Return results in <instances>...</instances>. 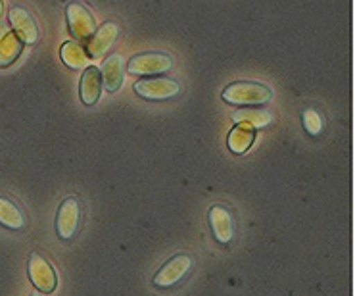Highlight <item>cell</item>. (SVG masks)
Instances as JSON below:
<instances>
[{
    "instance_id": "6da1fadb",
    "label": "cell",
    "mask_w": 355,
    "mask_h": 296,
    "mask_svg": "<svg viewBox=\"0 0 355 296\" xmlns=\"http://www.w3.org/2000/svg\"><path fill=\"white\" fill-rule=\"evenodd\" d=\"M271 97V89L257 81H234L223 91L225 102L234 106H259L269 102Z\"/></svg>"
},
{
    "instance_id": "7a4b0ae2",
    "label": "cell",
    "mask_w": 355,
    "mask_h": 296,
    "mask_svg": "<svg viewBox=\"0 0 355 296\" xmlns=\"http://www.w3.org/2000/svg\"><path fill=\"white\" fill-rule=\"evenodd\" d=\"M132 75H156L159 77L162 74L169 72L173 67V58L166 52H144L137 54L129 60V64H125Z\"/></svg>"
},
{
    "instance_id": "3957f363",
    "label": "cell",
    "mask_w": 355,
    "mask_h": 296,
    "mask_svg": "<svg viewBox=\"0 0 355 296\" xmlns=\"http://www.w3.org/2000/svg\"><path fill=\"white\" fill-rule=\"evenodd\" d=\"M194 268V260L189 254H177L171 260H167L159 272L154 275V285L157 288L175 287L177 283H181Z\"/></svg>"
},
{
    "instance_id": "277c9868",
    "label": "cell",
    "mask_w": 355,
    "mask_h": 296,
    "mask_svg": "<svg viewBox=\"0 0 355 296\" xmlns=\"http://www.w3.org/2000/svg\"><path fill=\"white\" fill-rule=\"evenodd\" d=\"M135 92L146 100H169L181 92V85L171 77H148L135 83Z\"/></svg>"
},
{
    "instance_id": "5b68a950",
    "label": "cell",
    "mask_w": 355,
    "mask_h": 296,
    "mask_svg": "<svg viewBox=\"0 0 355 296\" xmlns=\"http://www.w3.org/2000/svg\"><path fill=\"white\" fill-rule=\"evenodd\" d=\"M67 25L71 37H75L77 41L87 42L91 39L94 31L98 29V25L94 22V16L91 14V10L87 8L81 2H71L67 4Z\"/></svg>"
},
{
    "instance_id": "8992f818",
    "label": "cell",
    "mask_w": 355,
    "mask_h": 296,
    "mask_svg": "<svg viewBox=\"0 0 355 296\" xmlns=\"http://www.w3.org/2000/svg\"><path fill=\"white\" fill-rule=\"evenodd\" d=\"M27 273H29V279L35 285V288L42 293V295H50L56 290V272L54 268L50 265V262L41 256L39 252H33L29 256V263H27Z\"/></svg>"
},
{
    "instance_id": "52a82bcc",
    "label": "cell",
    "mask_w": 355,
    "mask_h": 296,
    "mask_svg": "<svg viewBox=\"0 0 355 296\" xmlns=\"http://www.w3.org/2000/svg\"><path fill=\"white\" fill-rule=\"evenodd\" d=\"M79 220H81V202L79 198L67 197L58 208L56 215V231L62 240H71L75 233L79 229Z\"/></svg>"
},
{
    "instance_id": "ba28073f",
    "label": "cell",
    "mask_w": 355,
    "mask_h": 296,
    "mask_svg": "<svg viewBox=\"0 0 355 296\" xmlns=\"http://www.w3.org/2000/svg\"><path fill=\"white\" fill-rule=\"evenodd\" d=\"M8 25L24 44H35L39 41V27L33 14L24 6H12L8 12Z\"/></svg>"
},
{
    "instance_id": "9c48e42d",
    "label": "cell",
    "mask_w": 355,
    "mask_h": 296,
    "mask_svg": "<svg viewBox=\"0 0 355 296\" xmlns=\"http://www.w3.org/2000/svg\"><path fill=\"white\" fill-rule=\"evenodd\" d=\"M209 227L214 231V237L221 245H229L234 237V220H232L231 210L223 204H214L209 208Z\"/></svg>"
},
{
    "instance_id": "30bf717a",
    "label": "cell",
    "mask_w": 355,
    "mask_h": 296,
    "mask_svg": "<svg viewBox=\"0 0 355 296\" xmlns=\"http://www.w3.org/2000/svg\"><path fill=\"white\" fill-rule=\"evenodd\" d=\"M117 35H119V25L116 22H106L104 25H100L98 29L94 31L91 39L87 41V52L89 58H102L107 50L114 47Z\"/></svg>"
},
{
    "instance_id": "8fae6325",
    "label": "cell",
    "mask_w": 355,
    "mask_h": 296,
    "mask_svg": "<svg viewBox=\"0 0 355 296\" xmlns=\"http://www.w3.org/2000/svg\"><path fill=\"white\" fill-rule=\"evenodd\" d=\"M24 52V42L19 41L6 22H0V69L12 66Z\"/></svg>"
},
{
    "instance_id": "7c38bea8",
    "label": "cell",
    "mask_w": 355,
    "mask_h": 296,
    "mask_svg": "<svg viewBox=\"0 0 355 296\" xmlns=\"http://www.w3.org/2000/svg\"><path fill=\"white\" fill-rule=\"evenodd\" d=\"M125 74V58L121 54H112L104 60L100 75H102V87H106L110 92H116L121 83H123Z\"/></svg>"
},
{
    "instance_id": "4fadbf2b",
    "label": "cell",
    "mask_w": 355,
    "mask_h": 296,
    "mask_svg": "<svg viewBox=\"0 0 355 296\" xmlns=\"http://www.w3.org/2000/svg\"><path fill=\"white\" fill-rule=\"evenodd\" d=\"M79 94H81V102L85 106H94L98 102L100 94H102V75H100L98 67L89 66L85 69Z\"/></svg>"
},
{
    "instance_id": "5bb4252c",
    "label": "cell",
    "mask_w": 355,
    "mask_h": 296,
    "mask_svg": "<svg viewBox=\"0 0 355 296\" xmlns=\"http://www.w3.org/2000/svg\"><path fill=\"white\" fill-rule=\"evenodd\" d=\"M25 223V212L19 206L8 197H0V225L6 229L19 231L24 229Z\"/></svg>"
},
{
    "instance_id": "9a60e30c",
    "label": "cell",
    "mask_w": 355,
    "mask_h": 296,
    "mask_svg": "<svg viewBox=\"0 0 355 296\" xmlns=\"http://www.w3.org/2000/svg\"><path fill=\"white\" fill-rule=\"evenodd\" d=\"M254 140H256V131H254V127H250V125L244 124H236L234 125V129L229 133L227 145H229L231 152H234V154H244V152H248L250 148H252Z\"/></svg>"
},
{
    "instance_id": "2e32d148",
    "label": "cell",
    "mask_w": 355,
    "mask_h": 296,
    "mask_svg": "<svg viewBox=\"0 0 355 296\" xmlns=\"http://www.w3.org/2000/svg\"><path fill=\"white\" fill-rule=\"evenodd\" d=\"M60 54H62V60H64V64L67 67H71V69H81V67H89L91 64V58L87 54V50L79 44V42L75 41H67L62 44V50H60Z\"/></svg>"
},
{
    "instance_id": "e0dca14e",
    "label": "cell",
    "mask_w": 355,
    "mask_h": 296,
    "mask_svg": "<svg viewBox=\"0 0 355 296\" xmlns=\"http://www.w3.org/2000/svg\"><path fill=\"white\" fill-rule=\"evenodd\" d=\"M271 112L254 106L242 108V110H239V112L234 114V122H236V124L250 125V127H254V129H256V127H265V125H269L271 124Z\"/></svg>"
},
{
    "instance_id": "ac0fdd59",
    "label": "cell",
    "mask_w": 355,
    "mask_h": 296,
    "mask_svg": "<svg viewBox=\"0 0 355 296\" xmlns=\"http://www.w3.org/2000/svg\"><path fill=\"white\" fill-rule=\"evenodd\" d=\"M302 122H304V127H306V131L309 133L311 137L321 135L322 120L317 110H306V112H304V117H302Z\"/></svg>"
},
{
    "instance_id": "d6986e66",
    "label": "cell",
    "mask_w": 355,
    "mask_h": 296,
    "mask_svg": "<svg viewBox=\"0 0 355 296\" xmlns=\"http://www.w3.org/2000/svg\"><path fill=\"white\" fill-rule=\"evenodd\" d=\"M4 14V6H2V0H0V16Z\"/></svg>"
},
{
    "instance_id": "ffe728a7",
    "label": "cell",
    "mask_w": 355,
    "mask_h": 296,
    "mask_svg": "<svg viewBox=\"0 0 355 296\" xmlns=\"http://www.w3.org/2000/svg\"><path fill=\"white\" fill-rule=\"evenodd\" d=\"M31 296H44V295H42V293H33Z\"/></svg>"
}]
</instances>
